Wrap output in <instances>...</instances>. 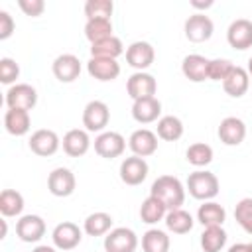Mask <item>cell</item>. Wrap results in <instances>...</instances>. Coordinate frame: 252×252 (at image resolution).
I'll return each mask as SVG.
<instances>
[{
    "mask_svg": "<svg viewBox=\"0 0 252 252\" xmlns=\"http://www.w3.org/2000/svg\"><path fill=\"white\" fill-rule=\"evenodd\" d=\"M152 197L158 199L167 211H175L185 201V189L177 177L161 175L152 185Z\"/></svg>",
    "mask_w": 252,
    "mask_h": 252,
    "instance_id": "1",
    "label": "cell"
},
{
    "mask_svg": "<svg viewBox=\"0 0 252 252\" xmlns=\"http://www.w3.org/2000/svg\"><path fill=\"white\" fill-rule=\"evenodd\" d=\"M187 189L195 199H213L219 193V179L211 171H193L187 179Z\"/></svg>",
    "mask_w": 252,
    "mask_h": 252,
    "instance_id": "2",
    "label": "cell"
},
{
    "mask_svg": "<svg viewBox=\"0 0 252 252\" xmlns=\"http://www.w3.org/2000/svg\"><path fill=\"white\" fill-rule=\"evenodd\" d=\"M138 246V238L130 228H114L104 238L106 252H134Z\"/></svg>",
    "mask_w": 252,
    "mask_h": 252,
    "instance_id": "3",
    "label": "cell"
},
{
    "mask_svg": "<svg viewBox=\"0 0 252 252\" xmlns=\"http://www.w3.org/2000/svg\"><path fill=\"white\" fill-rule=\"evenodd\" d=\"M185 35L193 43H203L213 35V22L205 14L189 16L185 22Z\"/></svg>",
    "mask_w": 252,
    "mask_h": 252,
    "instance_id": "4",
    "label": "cell"
},
{
    "mask_svg": "<svg viewBox=\"0 0 252 252\" xmlns=\"http://www.w3.org/2000/svg\"><path fill=\"white\" fill-rule=\"evenodd\" d=\"M108 118H110V110L104 102L100 100H93L85 106V112H83V124L89 132H98L102 130L106 124H108Z\"/></svg>",
    "mask_w": 252,
    "mask_h": 252,
    "instance_id": "5",
    "label": "cell"
},
{
    "mask_svg": "<svg viewBox=\"0 0 252 252\" xmlns=\"http://www.w3.org/2000/svg\"><path fill=\"white\" fill-rule=\"evenodd\" d=\"M16 234L24 242H37L45 234V222L37 215H26L16 222Z\"/></svg>",
    "mask_w": 252,
    "mask_h": 252,
    "instance_id": "6",
    "label": "cell"
},
{
    "mask_svg": "<svg viewBox=\"0 0 252 252\" xmlns=\"http://www.w3.org/2000/svg\"><path fill=\"white\" fill-rule=\"evenodd\" d=\"M6 102H8L10 108L32 110L37 102V93L30 85H16L6 93Z\"/></svg>",
    "mask_w": 252,
    "mask_h": 252,
    "instance_id": "7",
    "label": "cell"
},
{
    "mask_svg": "<svg viewBox=\"0 0 252 252\" xmlns=\"http://www.w3.org/2000/svg\"><path fill=\"white\" fill-rule=\"evenodd\" d=\"M124 146H126V142L118 132H104L94 140V152L106 159L118 158L124 152Z\"/></svg>",
    "mask_w": 252,
    "mask_h": 252,
    "instance_id": "8",
    "label": "cell"
},
{
    "mask_svg": "<svg viewBox=\"0 0 252 252\" xmlns=\"http://www.w3.org/2000/svg\"><path fill=\"white\" fill-rule=\"evenodd\" d=\"M148 177V163L144 161V158L132 156L126 158L120 165V179L126 185H140L144 179Z\"/></svg>",
    "mask_w": 252,
    "mask_h": 252,
    "instance_id": "9",
    "label": "cell"
},
{
    "mask_svg": "<svg viewBox=\"0 0 252 252\" xmlns=\"http://www.w3.org/2000/svg\"><path fill=\"white\" fill-rule=\"evenodd\" d=\"M47 187L55 197H69L75 191V175L67 167H57L49 173Z\"/></svg>",
    "mask_w": 252,
    "mask_h": 252,
    "instance_id": "10",
    "label": "cell"
},
{
    "mask_svg": "<svg viewBox=\"0 0 252 252\" xmlns=\"http://www.w3.org/2000/svg\"><path fill=\"white\" fill-rule=\"evenodd\" d=\"M126 89H128V94H130L134 100H140V98H150V96H154L158 85H156V79H154L152 75L140 71V73H134V75L128 79Z\"/></svg>",
    "mask_w": 252,
    "mask_h": 252,
    "instance_id": "11",
    "label": "cell"
},
{
    "mask_svg": "<svg viewBox=\"0 0 252 252\" xmlns=\"http://www.w3.org/2000/svg\"><path fill=\"white\" fill-rule=\"evenodd\" d=\"M57 148H59V138L53 130H37L30 138V150L35 156H41V158L53 156Z\"/></svg>",
    "mask_w": 252,
    "mask_h": 252,
    "instance_id": "12",
    "label": "cell"
},
{
    "mask_svg": "<svg viewBox=\"0 0 252 252\" xmlns=\"http://www.w3.org/2000/svg\"><path fill=\"white\" fill-rule=\"evenodd\" d=\"M228 43L234 49H248L252 47V22L250 20H234L226 32Z\"/></svg>",
    "mask_w": 252,
    "mask_h": 252,
    "instance_id": "13",
    "label": "cell"
},
{
    "mask_svg": "<svg viewBox=\"0 0 252 252\" xmlns=\"http://www.w3.org/2000/svg\"><path fill=\"white\" fill-rule=\"evenodd\" d=\"M244 136H246V126H244V122L240 118L228 116L219 126V138L226 146H238V144H242Z\"/></svg>",
    "mask_w": 252,
    "mask_h": 252,
    "instance_id": "14",
    "label": "cell"
},
{
    "mask_svg": "<svg viewBox=\"0 0 252 252\" xmlns=\"http://www.w3.org/2000/svg\"><path fill=\"white\" fill-rule=\"evenodd\" d=\"M53 75L61 83H73L81 75V61L75 55H59L53 61Z\"/></svg>",
    "mask_w": 252,
    "mask_h": 252,
    "instance_id": "15",
    "label": "cell"
},
{
    "mask_svg": "<svg viewBox=\"0 0 252 252\" xmlns=\"http://www.w3.org/2000/svg\"><path fill=\"white\" fill-rule=\"evenodd\" d=\"M81 230L75 222H61L53 230V244L61 250H73L81 242Z\"/></svg>",
    "mask_w": 252,
    "mask_h": 252,
    "instance_id": "16",
    "label": "cell"
},
{
    "mask_svg": "<svg viewBox=\"0 0 252 252\" xmlns=\"http://www.w3.org/2000/svg\"><path fill=\"white\" fill-rule=\"evenodd\" d=\"M89 75L94 77L96 81H114L120 75V65L116 59H102V57H93L87 65Z\"/></svg>",
    "mask_w": 252,
    "mask_h": 252,
    "instance_id": "17",
    "label": "cell"
},
{
    "mask_svg": "<svg viewBox=\"0 0 252 252\" xmlns=\"http://www.w3.org/2000/svg\"><path fill=\"white\" fill-rule=\"evenodd\" d=\"M126 61L134 69H146L154 63V47L146 41H136L126 49Z\"/></svg>",
    "mask_w": 252,
    "mask_h": 252,
    "instance_id": "18",
    "label": "cell"
},
{
    "mask_svg": "<svg viewBox=\"0 0 252 252\" xmlns=\"http://www.w3.org/2000/svg\"><path fill=\"white\" fill-rule=\"evenodd\" d=\"M159 112H161V104H159V100H158L156 96L134 100L132 116H134V120H138V122H142V124H148V122L158 120Z\"/></svg>",
    "mask_w": 252,
    "mask_h": 252,
    "instance_id": "19",
    "label": "cell"
},
{
    "mask_svg": "<svg viewBox=\"0 0 252 252\" xmlns=\"http://www.w3.org/2000/svg\"><path fill=\"white\" fill-rule=\"evenodd\" d=\"M181 69H183V75L193 83H201L209 79V59L201 55H187L183 59Z\"/></svg>",
    "mask_w": 252,
    "mask_h": 252,
    "instance_id": "20",
    "label": "cell"
},
{
    "mask_svg": "<svg viewBox=\"0 0 252 252\" xmlns=\"http://www.w3.org/2000/svg\"><path fill=\"white\" fill-rule=\"evenodd\" d=\"M130 148L132 152L138 156V158H146V156H152L158 148V138L154 132L150 130H136L132 136H130Z\"/></svg>",
    "mask_w": 252,
    "mask_h": 252,
    "instance_id": "21",
    "label": "cell"
},
{
    "mask_svg": "<svg viewBox=\"0 0 252 252\" xmlns=\"http://www.w3.org/2000/svg\"><path fill=\"white\" fill-rule=\"evenodd\" d=\"M222 89L226 94L238 98L248 91V73L242 67H232V71L222 81Z\"/></svg>",
    "mask_w": 252,
    "mask_h": 252,
    "instance_id": "22",
    "label": "cell"
},
{
    "mask_svg": "<svg viewBox=\"0 0 252 252\" xmlns=\"http://www.w3.org/2000/svg\"><path fill=\"white\" fill-rule=\"evenodd\" d=\"M89 150V136L83 130H69L63 136V152L71 158H79Z\"/></svg>",
    "mask_w": 252,
    "mask_h": 252,
    "instance_id": "23",
    "label": "cell"
},
{
    "mask_svg": "<svg viewBox=\"0 0 252 252\" xmlns=\"http://www.w3.org/2000/svg\"><path fill=\"white\" fill-rule=\"evenodd\" d=\"M4 126L12 136H24L30 130V114L28 110L10 108L4 116Z\"/></svg>",
    "mask_w": 252,
    "mask_h": 252,
    "instance_id": "24",
    "label": "cell"
},
{
    "mask_svg": "<svg viewBox=\"0 0 252 252\" xmlns=\"http://www.w3.org/2000/svg\"><path fill=\"white\" fill-rule=\"evenodd\" d=\"M197 217L203 226H220L226 219V213L219 203H205L199 207Z\"/></svg>",
    "mask_w": 252,
    "mask_h": 252,
    "instance_id": "25",
    "label": "cell"
},
{
    "mask_svg": "<svg viewBox=\"0 0 252 252\" xmlns=\"http://www.w3.org/2000/svg\"><path fill=\"white\" fill-rule=\"evenodd\" d=\"M24 209V197L14 189H4L0 193V213L4 217H16Z\"/></svg>",
    "mask_w": 252,
    "mask_h": 252,
    "instance_id": "26",
    "label": "cell"
},
{
    "mask_svg": "<svg viewBox=\"0 0 252 252\" xmlns=\"http://www.w3.org/2000/svg\"><path fill=\"white\" fill-rule=\"evenodd\" d=\"M91 53L93 57H102V59H116L120 53H122V41L118 37H106L102 41H96L93 43L91 47Z\"/></svg>",
    "mask_w": 252,
    "mask_h": 252,
    "instance_id": "27",
    "label": "cell"
},
{
    "mask_svg": "<svg viewBox=\"0 0 252 252\" xmlns=\"http://www.w3.org/2000/svg\"><path fill=\"white\" fill-rule=\"evenodd\" d=\"M183 134V124L179 118L175 116H163L159 122H158V136L165 142H175L179 140Z\"/></svg>",
    "mask_w": 252,
    "mask_h": 252,
    "instance_id": "28",
    "label": "cell"
},
{
    "mask_svg": "<svg viewBox=\"0 0 252 252\" xmlns=\"http://www.w3.org/2000/svg\"><path fill=\"white\" fill-rule=\"evenodd\" d=\"M226 242V232L220 226H207L201 234V246L205 252H219Z\"/></svg>",
    "mask_w": 252,
    "mask_h": 252,
    "instance_id": "29",
    "label": "cell"
},
{
    "mask_svg": "<svg viewBox=\"0 0 252 252\" xmlns=\"http://www.w3.org/2000/svg\"><path fill=\"white\" fill-rule=\"evenodd\" d=\"M85 35L91 43L102 41L106 37H112V24L110 20H89L85 26Z\"/></svg>",
    "mask_w": 252,
    "mask_h": 252,
    "instance_id": "30",
    "label": "cell"
},
{
    "mask_svg": "<svg viewBox=\"0 0 252 252\" xmlns=\"http://www.w3.org/2000/svg\"><path fill=\"white\" fill-rule=\"evenodd\" d=\"M165 224L169 230H173L175 234H185L193 228V219L189 213L181 211V209H175V211H169L167 217H165Z\"/></svg>",
    "mask_w": 252,
    "mask_h": 252,
    "instance_id": "31",
    "label": "cell"
},
{
    "mask_svg": "<svg viewBox=\"0 0 252 252\" xmlns=\"http://www.w3.org/2000/svg\"><path fill=\"white\" fill-rule=\"evenodd\" d=\"M112 226V217L106 215V213H94L91 217H87L85 220V232L89 236H100V234H106Z\"/></svg>",
    "mask_w": 252,
    "mask_h": 252,
    "instance_id": "32",
    "label": "cell"
},
{
    "mask_svg": "<svg viewBox=\"0 0 252 252\" xmlns=\"http://www.w3.org/2000/svg\"><path fill=\"white\" fill-rule=\"evenodd\" d=\"M142 248L144 252H167L169 248V238L161 230H148L142 238Z\"/></svg>",
    "mask_w": 252,
    "mask_h": 252,
    "instance_id": "33",
    "label": "cell"
},
{
    "mask_svg": "<svg viewBox=\"0 0 252 252\" xmlns=\"http://www.w3.org/2000/svg\"><path fill=\"white\" fill-rule=\"evenodd\" d=\"M165 211H167V209H165L158 199H154V197L150 195V197L142 203V207H140V217H142L144 222L154 224V222H158V220L163 219Z\"/></svg>",
    "mask_w": 252,
    "mask_h": 252,
    "instance_id": "34",
    "label": "cell"
},
{
    "mask_svg": "<svg viewBox=\"0 0 252 252\" xmlns=\"http://www.w3.org/2000/svg\"><path fill=\"white\" fill-rule=\"evenodd\" d=\"M114 4L110 0H89L85 6V14L89 20H110Z\"/></svg>",
    "mask_w": 252,
    "mask_h": 252,
    "instance_id": "35",
    "label": "cell"
},
{
    "mask_svg": "<svg viewBox=\"0 0 252 252\" xmlns=\"http://www.w3.org/2000/svg\"><path fill=\"white\" fill-rule=\"evenodd\" d=\"M187 159H189V163H193V165H197V167L207 165V163H211V159H213V150H211V146H207V144H203V142L191 144L189 150H187Z\"/></svg>",
    "mask_w": 252,
    "mask_h": 252,
    "instance_id": "36",
    "label": "cell"
},
{
    "mask_svg": "<svg viewBox=\"0 0 252 252\" xmlns=\"http://www.w3.org/2000/svg\"><path fill=\"white\" fill-rule=\"evenodd\" d=\"M234 217H236L238 224L248 234H252V199H242L234 209Z\"/></svg>",
    "mask_w": 252,
    "mask_h": 252,
    "instance_id": "37",
    "label": "cell"
},
{
    "mask_svg": "<svg viewBox=\"0 0 252 252\" xmlns=\"http://www.w3.org/2000/svg\"><path fill=\"white\" fill-rule=\"evenodd\" d=\"M18 75H20V67H18V63L14 59H10V57L0 59V81L4 85L14 83L18 79Z\"/></svg>",
    "mask_w": 252,
    "mask_h": 252,
    "instance_id": "38",
    "label": "cell"
},
{
    "mask_svg": "<svg viewBox=\"0 0 252 252\" xmlns=\"http://www.w3.org/2000/svg\"><path fill=\"white\" fill-rule=\"evenodd\" d=\"M232 63L226 61V59H215V61H209V79L213 81H224L226 75L232 71Z\"/></svg>",
    "mask_w": 252,
    "mask_h": 252,
    "instance_id": "39",
    "label": "cell"
},
{
    "mask_svg": "<svg viewBox=\"0 0 252 252\" xmlns=\"http://www.w3.org/2000/svg\"><path fill=\"white\" fill-rule=\"evenodd\" d=\"M18 6L22 8V12L26 16H32V18L41 16V12L45 10L43 0H18Z\"/></svg>",
    "mask_w": 252,
    "mask_h": 252,
    "instance_id": "40",
    "label": "cell"
},
{
    "mask_svg": "<svg viewBox=\"0 0 252 252\" xmlns=\"http://www.w3.org/2000/svg\"><path fill=\"white\" fill-rule=\"evenodd\" d=\"M14 32V20L8 12H0V39H8Z\"/></svg>",
    "mask_w": 252,
    "mask_h": 252,
    "instance_id": "41",
    "label": "cell"
},
{
    "mask_svg": "<svg viewBox=\"0 0 252 252\" xmlns=\"http://www.w3.org/2000/svg\"><path fill=\"white\" fill-rule=\"evenodd\" d=\"M228 252H252V250H250V244H234L230 246Z\"/></svg>",
    "mask_w": 252,
    "mask_h": 252,
    "instance_id": "42",
    "label": "cell"
},
{
    "mask_svg": "<svg viewBox=\"0 0 252 252\" xmlns=\"http://www.w3.org/2000/svg\"><path fill=\"white\" fill-rule=\"evenodd\" d=\"M191 6H193V8H211V6H213V2H211V0H205V2L193 0V2H191Z\"/></svg>",
    "mask_w": 252,
    "mask_h": 252,
    "instance_id": "43",
    "label": "cell"
},
{
    "mask_svg": "<svg viewBox=\"0 0 252 252\" xmlns=\"http://www.w3.org/2000/svg\"><path fill=\"white\" fill-rule=\"evenodd\" d=\"M33 252H55V250H53L51 246H37Z\"/></svg>",
    "mask_w": 252,
    "mask_h": 252,
    "instance_id": "44",
    "label": "cell"
},
{
    "mask_svg": "<svg viewBox=\"0 0 252 252\" xmlns=\"http://www.w3.org/2000/svg\"><path fill=\"white\" fill-rule=\"evenodd\" d=\"M6 236V220H0V238Z\"/></svg>",
    "mask_w": 252,
    "mask_h": 252,
    "instance_id": "45",
    "label": "cell"
},
{
    "mask_svg": "<svg viewBox=\"0 0 252 252\" xmlns=\"http://www.w3.org/2000/svg\"><path fill=\"white\" fill-rule=\"evenodd\" d=\"M248 71L252 73V57H250V61H248Z\"/></svg>",
    "mask_w": 252,
    "mask_h": 252,
    "instance_id": "46",
    "label": "cell"
},
{
    "mask_svg": "<svg viewBox=\"0 0 252 252\" xmlns=\"http://www.w3.org/2000/svg\"><path fill=\"white\" fill-rule=\"evenodd\" d=\"M250 250H252V244H250Z\"/></svg>",
    "mask_w": 252,
    "mask_h": 252,
    "instance_id": "47",
    "label": "cell"
}]
</instances>
